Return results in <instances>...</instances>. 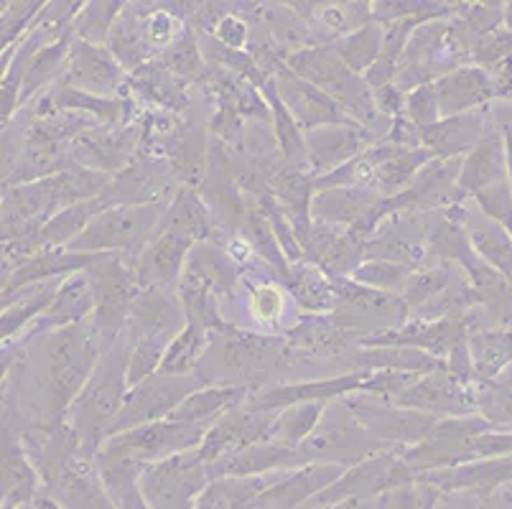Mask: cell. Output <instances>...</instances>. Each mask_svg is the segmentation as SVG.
Returning <instances> with one entry per match:
<instances>
[{"label": "cell", "mask_w": 512, "mask_h": 509, "mask_svg": "<svg viewBox=\"0 0 512 509\" xmlns=\"http://www.w3.org/2000/svg\"><path fill=\"white\" fill-rule=\"evenodd\" d=\"M273 82H276L278 95H281L283 105L288 107V112L293 115L296 125L301 128V133L324 128V125L355 123V120L349 118L347 112H344L327 92H321L319 87H314L311 82L296 77L286 64H281V67L276 69Z\"/></svg>", "instance_id": "obj_17"}, {"label": "cell", "mask_w": 512, "mask_h": 509, "mask_svg": "<svg viewBox=\"0 0 512 509\" xmlns=\"http://www.w3.org/2000/svg\"><path fill=\"white\" fill-rule=\"evenodd\" d=\"M413 268L398 263H388V260H365L360 268L352 273L355 283H362L367 288H375V291L385 293H403L408 278H411Z\"/></svg>", "instance_id": "obj_47"}, {"label": "cell", "mask_w": 512, "mask_h": 509, "mask_svg": "<svg viewBox=\"0 0 512 509\" xmlns=\"http://www.w3.org/2000/svg\"><path fill=\"white\" fill-rule=\"evenodd\" d=\"M64 278L57 280H46V283H36V286L23 288V291L29 293V296H23V293H16L11 298H3V324H0V334H3V347L11 344L21 329L29 324H34L41 314H44L46 308L51 306L57 291L62 288Z\"/></svg>", "instance_id": "obj_38"}, {"label": "cell", "mask_w": 512, "mask_h": 509, "mask_svg": "<svg viewBox=\"0 0 512 509\" xmlns=\"http://www.w3.org/2000/svg\"><path fill=\"white\" fill-rule=\"evenodd\" d=\"M57 112H77L87 118H97L102 125H130V112L133 105L123 97H95L77 90L64 79H59L36 107V118L57 115Z\"/></svg>", "instance_id": "obj_24"}, {"label": "cell", "mask_w": 512, "mask_h": 509, "mask_svg": "<svg viewBox=\"0 0 512 509\" xmlns=\"http://www.w3.org/2000/svg\"><path fill=\"white\" fill-rule=\"evenodd\" d=\"M95 293H92L90 280H87V273H74L67 275L62 283V288L57 291L51 306L46 308L44 314L34 321V329L36 334L41 331H57L64 329V326H74V324H82V321L92 319L95 316Z\"/></svg>", "instance_id": "obj_29"}, {"label": "cell", "mask_w": 512, "mask_h": 509, "mask_svg": "<svg viewBox=\"0 0 512 509\" xmlns=\"http://www.w3.org/2000/svg\"><path fill=\"white\" fill-rule=\"evenodd\" d=\"M362 255H365V260H388V263L408 265L413 270L434 263L421 235V227L416 222V214L408 212L390 214L377 227L375 235L362 245Z\"/></svg>", "instance_id": "obj_19"}, {"label": "cell", "mask_w": 512, "mask_h": 509, "mask_svg": "<svg viewBox=\"0 0 512 509\" xmlns=\"http://www.w3.org/2000/svg\"><path fill=\"white\" fill-rule=\"evenodd\" d=\"M421 133L423 148L434 151L436 158H459L462 153H472L474 146L484 135V118L482 112H467V115H456V118H444L439 123L418 128Z\"/></svg>", "instance_id": "obj_31"}, {"label": "cell", "mask_w": 512, "mask_h": 509, "mask_svg": "<svg viewBox=\"0 0 512 509\" xmlns=\"http://www.w3.org/2000/svg\"><path fill=\"white\" fill-rule=\"evenodd\" d=\"M347 469L349 466L342 464L314 461V464L286 471L271 489L260 494L255 509H304L311 499L327 492L337 479H342Z\"/></svg>", "instance_id": "obj_22"}, {"label": "cell", "mask_w": 512, "mask_h": 509, "mask_svg": "<svg viewBox=\"0 0 512 509\" xmlns=\"http://www.w3.org/2000/svg\"><path fill=\"white\" fill-rule=\"evenodd\" d=\"M299 451L304 454V459L309 464H314V461H327V464L355 466L360 461L370 459V456L388 451V446L377 441L362 426L344 400H334V403L327 405V410L321 415V423L306 438V443Z\"/></svg>", "instance_id": "obj_6"}, {"label": "cell", "mask_w": 512, "mask_h": 509, "mask_svg": "<svg viewBox=\"0 0 512 509\" xmlns=\"http://www.w3.org/2000/svg\"><path fill=\"white\" fill-rule=\"evenodd\" d=\"M329 403H296L288 408L278 410L276 420H273L271 431L265 441L276 443V446L286 448H301L306 438L316 431L321 423V415L327 410Z\"/></svg>", "instance_id": "obj_42"}, {"label": "cell", "mask_w": 512, "mask_h": 509, "mask_svg": "<svg viewBox=\"0 0 512 509\" xmlns=\"http://www.w3.org/2000/svg\"><path fill=\"white\" fill-rule=\"evenodd\" d=\"M141 6H128L125 3L123 13L115 21L107 49L123 64V69L136 72L143 64L153 62V49L146 36V11H138Z\"/></svg>", "instance_id": "obj_36"}, {"label": "cell", "mask_w": 512, "mask_h": 509, "mask_svg": "<svg viewBox=\"0 0 512 509\" xmlns=\"http://www.w3.org/2000/svg\"><path fill=\"white\" fill-rule=\"evenodd\" d=\"M337 291V306L329 319L342 329L360 336L388 334L411 321V308L398 293H385L355 283L352 278H332Z\"/></svg>", "instance_id": "obj_5"}, {"label": "cell", "mask_w": 512, "mask_h": 509, "mask_svg": "<svg viewBox=\"0 0 512 509\" xmlns=\"http://www.w3.org/2000/svg\"><path fill=\"white\" fill-rule=\"evenodd\" d=\"M214 39L232 51H245L250 46V23L237 11H230L214 28Z\"/></svg>", "instance_id": "obj_51"}, {"label": "cell", "mask_w": 512, "mask_h": 509, "mask_svg": "<svg viewBox=\"0 0 512 509\" xmlns=\"http://www.w3.org/2000/svg\"><path fill=\"white\" fill-rule=\"evenodd\" d=\"M502 184V148L497 135H482L474 151L464 158L459 174V191L462 196L482 194L492 186Z\"/></svg>", "instance_id": "obj_39"}, {"label": "cell", "mask_w": 512, "mask_h": 509, "mask_svg": "<svg viewBox=\"0 0 512 509\" xmlns=\"http://www.w3.org/2000/svg\"><path fill=\"white\" fill-rule=\"evenodd\" d=\"M207 387V382L194 372V375L171 377V375H153L143 380L141 385L130 387L125 395V405L120 410L118 420H115L113 433L130 431V428L146 426V423H156V420H166L189 395Z\"/></svg>", "instance_id": "obj_11"}, {"label": "cell", "mask_w": 512, "mask_h": 509, "mask_svg": "<svg viewBox=\"0 0 512 509\" xmlns=\"http://www.w3.org/2000/svg\"><path fill=\"white\" fill-rule=\"evenodd\" d=\"M143 135V125H95L79 133L69 151L77 166L97 174L120 176L136 158Z\"/></svg>", "instance_id": "obj_14"}, {"label": "cell", "mask_w": 512, "mask_h": 509, "mask_svg": "<svg viewBox=\"0 0 512 509\" xmlns=\"http://www.w3.org/2000/svg\"><path fill=\"white\" fill-rule=\"evenodd\" d=\"M286 67L296 77L306 79L321 92H327L349 118L365 128L377 130V123L383 115L377 112L375 90L365 82V77L355 74L347 64L339 59L334 46H306L301 51H293L286 56ZM380 135V133H377ZM383 138V135H380Z\"/></svg>", "instance_id": "obj_3"}, {"label": "cell", "mask_w": 512, "mask_h": 509, "mask_svg": "<svg viewBox=\"0 0 512 509\" xmlns=\"http://www.w3.org/2000/svg\"><path fill=\"white\" fill-rule=\"evenodd\" d=\"M169 199L148 204H120L97 214L82 235L67 247L72 252H115L123 255L130 265L156 237L158 224L164 217Z\"/></svg>", "instance_id": "obj_4"}, {"label": "cell", "mask_w": 512, "mask_h": 509, "mask_svg": "<svg viewBox=\"0 0 512 509\" xmlns=\"http://www.w3.org/2000/svg\"><path fill=\"white\" fill-rule=\"evenodd\" d=\"M105 209H110L105 196H97V199H87V202H79L67 207L64 212L54 214L49 222L44 224L39 240L41 247H69L74 240H77L82 232L90 227L92 219L97 214H102Z\"/></svg>", "instance_id": "obj_40"}, {"label": "cell", "mask_w": 512, "mask_h": 509, "mask_svg": "<svg viewBox=\"0 0 512 509\" xmlns=\"http://www.w3.org/2000/svg\"><path fill=\"white\" fill-rule=\"evenodd\" d=\"M46 3H3V51L16 44L18 36L29 34Z\"/></svg>", "instance_id": "obj_49"}, {"label": "cell", "mask_w": 512, "mask_h": 509, "mask_svg": "<svg viewBox=\"0 0 512 509\" xmlns=\"http://www.w3.org/2000/svg\"><path fill=\"white\" fill-rule=\"evenodd\" d=\"M85 273L97 303L92 319H95L102 342L113 347L128 329L130 301L138 291L133 265L115 252H97Z\"/></svg>", "instance_id": "obj_7"}, {"label": "cell", "mask_w": 512, "mask_h": 509, "mask_svg": "<svg viewBox=\"0 0 512 509\" xmlns=\"http://www.w3.org/2000/svg\"><path fill=\"white\" fill-rule=\"evenodd\" d=\"M436 97H439L441 120L467 115L474 107L490 100L497 92L490 74L479 67H459L454 72L444 74L434 82Z\"/></svg>", "instance_id": "obj_27"}, {"label": "cell", "mask_w": 512, "mask_h": 509, "mask_svg": "<svg viewBox=\"0 0 512 509\" xmlns=\"http://www.w3.org/2000/svg\"><path fill=\"white\" fill-rule=\"evenodd\" d=\"M248 311L258 324H281L286 314V291L276 283H260V286L248 288Z\"/></svg>", "instance_id": "obj_48"}, {"label": "cell", "mask_w": 512, "mask_h": 509, "mask_svg": "<svg viewBox=\"0 0 512 509\" xmlns=\"http://www.w3.org/2000/svg\"><path fill=\"white\" fill-rule=\"evenodd\" d=\"M400 408L436 415V418H462L477 408V398L459 380H454L449 367L421 375L400 398L393 400Z\"/></svg>", "instance_id": "obj_18"}, {"label": "cell", "mask_w": 512, "mask_h": 509, "mask_svg": "<svg viewBox=\"0 0 512 509\" xmlns=\"http://www.w3.org/2000/svg\"><path fill=\"white\" fill-rule=\"evenodd\" d=\"M95 255L90 252H72L67 247H44L31 260L21 265L8 280H3V298L23 291V288L46 283V280L67 278V275L82 273L92 263Z\"/></svg>", "instance_id": "obj_28"}, {"label": "cell", "mask_w": 512, "mask_h": 509, "mask_svg": "<svg viewBox=\"0 0 512 509\" xmlns=\"http://www.w3.org/2000/svg\"><path fill=\"white\" fill-rule=\"evenodd\" d=\"M102 359V336L95 319L51 331L46 342L44 380L54 420L72 410Z\"/></svg>", "instance_id": "obj_2"}, {"label": "cell", "mask_w": 512, "mask_h": 509, "mask_svg": "<svg viewBox=\"0 0 512 509\" xmlns=\"http://www.w3.org/2000/svg\"><path fill=\"white\" fill-rule=\"evenodd\" d=\"M207 431L209 428L204 426H186V423H176V420H156V423H146V426L110 436L100 446L97 456L128 459L148 466L169 459V456L199 448Z\"/></svg>", "instance_id": "obj_9"}, {"label": "cell", "mask_w": 512, "mask_h": 509, "mask_svg": "<svg viewBox=\"0 0 512 509\" xmlns=\"http://www.w3.org/2000/svg\"><path fill=\"white\" fill-rule=\"evenodd\" d=\"M186 326L184 306L171 288H138L130 301L128 331L133 339H174Z\"/></svg>", "instance_id": "obj_21"}, {"label": "cell", "mask_w": 512, "mask_h": 509, "mask_svg": "<svg viewBox=\"0 0 512 509\" xmlns=\"http://www.w3.org/2000/svg\"><path fill=\"white\" fill-rule=\"evenodd\" d=\"M319 509H372V502H365V499H344V502L329 504V507Z\"/></svg>", "instance_id": "obj_54"}, {"label": "cell", "mask_w": 512, "mask_h": 509, "mask_svg": "<svg viewBox=\"0 0 512 509\" xmlns=\"http://www.w3.org/2000/svg\"><path fill=\"white\" fill-rule=\"evenodd\" d=\"M385 41V26L383 23H367V26L357 28L355 34L344 36V39L334 41V51L339 54L344 64L355 74L365 77L372 67L377 64L380 54H383Z\"/></svg>", "instance_id": "obj_44"}, {"label": "cell", "mask_w": 512, "mask_h": 509, "mask_svg": "<svg viewBox=\"0 0 512 509\" xmlns=\"http://www.w3.org/2000/svg\"><path fill=\"white\" fill-rule=\"evenodd\" d=\"M250 390L235 385H207L184 400L166 420L186 423V426L212 428L222 415L248 400Z\"/></svg>", "instance_id": "obj_33"}, {"label": "cell", "mask_w": 512, "mask_h": 509, "mask_svg": "<svg viewBox=\"0 0 512 509\" xmlns=\"http://www.w3.org/2000/svg\"><path fill=\"white\" fill-rule=\"evenodd\" d=\"M309 461L304 459L299 448L276 446L271 441H260L250 448H242L237 454L225 456L217 464L209 466V479H222V476H265L276 474L281 469H299Z\"/></svg>", "instance_id": "obj_26"}, {"label": "cell", "mask_w": 512, "mask_h": 509, "mask_svg": "<svg viewBox=\"0 0 512 509\" xmlns=\"http://www.w3.org/2000/svg\"><path fill=\"white\" fill-rule=\"evenodd\" d=\"M456 275L459 273H456L454 263H449V260H434V263L413 270L400 296H403V301L408 303V308H411L413 314V311L421 308L423 303H428L434 296H439L441 291H446Z\"/></svg>", "instance_id": "obj_45"}, {"label": "cell", "mask_w": 512, "mask_h": 509, "mask_svg": "<svg viewBox=\"0 0 512 509\" xmlns=\"http://www.w3.org/2000/svg\"><path fill=\"white\" fill-rule=\"evenodd\" d=\"M125 3H85L74 21V36L95 46H107L110 31L123 13Z\"/></svg>", "instance_id": "obj_46"}, {"label": "cell", "mask_w": 512, "mask_h": 509, "mask_svg": "<svg viewBox=\"0 0 512 509\" xmlns=\"http://www.w3.org/2000/svg\"><path fill=\"white\" fill-rule=\"evenodd\" d=\"M209 344H212V336H209L207 329H202V326L197 324H186L184 329L171 339L158 375H194V372L199 370V364H202L204 354H207Z\"/></svg>", "instance_id": "obj_41"}, {"label": "cell", "mask_w": 512, "mask_h": 509, "mask_svg": "<svg viewBox=\"0 0 512 509\" xmlns=\"http://www.w3.org/2000/svg\"><path fill=\"white\" fill-rule=\"evenodd\" d=\"M283 280H286L288 291L293 293L296 303L309 314L329 316L337 306V291H334L332 278L309 260L288 265Z\"/></svg>", "instance_id": "obj_37"}, {"label": "cell", "mask_w": 512, "mask_h": 509, "mask_svg": "<svg viewBox=\"0 0 512 509\" xmlns=\"http://www.w3.org/2000/svg\"><path fill=\"white\" fill-rule=\"evenodd\" d=\"M39 487V471L31 464L23 438L16 436L13 423L3 420V504L21 507L34 502Z\"/></svg>", "instance_id": "obj_32"}, {"label": "cell", "mask_w": 512, "mask_h": 509, "mask_svg": "<svg viewBox=\"0 0 512 509\" xmlns=\"http://www.w3.org/2000/svg\"><path fill=\"white\" fill-rule=\"evenodd\" d=\"M342 400L362 426L388 448L418 446L439 423L436 415L400 408V405L380 400L375 395H355V398Z\"/></svg>", "instance_id": "obj_13"}, {"label": "cell", "mask_w": 512, "mask_h": 509, "mask_svg": "<svg viewBox=\"0 0 512 509\" xmlns=\"http://www.w3.org/2000/svg\"><path fill=\"white\" fill-rule=\"evenodd\" d=\"M372 509H423L421 489L416 482L390 489L372 502Z\"/></svg>", "instance_id": "obj_52"}, {"label": "cell", "mask_w": 512, "mask_h": 509, "mask_svg": "<svg viewBox=\"0 0 512 509\" xmlns=\"http://www.w3.org/2000/svg\"><path fill=\"white\" fill-rule=\"evenodd\" d=\"M484 431H487V423L482 418H439L434 431L418 446L403 448V459L416 476L469 464L474 459V441L484 436Z\"/></svg>", "instance_id": "obj_12"}, {"label": "cell", "mask_w": 512, "mask_h": 509, "mask_svg": "<svg viewBox=\"0 0 512 509\" xmlns=\"http://www.w3.org/2000/svg\"><path fill=\"white\" fill-rule=\"evenodd\" d=\"M62 79L95 97H115V92H120L128 84V74H125L123 64L113 56V51L107 46H95L79 39H74L67 72Z\"/></svg>", "instance_id": "obj_20"}, {"label": "cell", "mask_w": 512, "mask_h": 509, "mask_svg": "<svg viewBox=\"0 0 512 509\" xmlns=\"http://www.w3.org/2000/svg\"><path fill=\"white\" fill-rule=\"evenodd\" d=\"M431 161H436L434 151H428V148H413V151H408L406 148V151H400L398 156L390 158V161L377 171L372 189L383 196V199H393V196L403 194V191L413 184V179H416Z\"/></svg>", "instance_id": "obj_43"}, {"label": "cell", "mask_w": 512, "mask_h": 509, "mask_svg": "<svg viewBox=\"0 0 512 509\" xmlns=\"http://www.w3.org/2000/svg\"><path fill=\"white\" fill-rule=\"evenodd\" d=\"M406 100L408 95L403 90H400L398 84L390 82L385 84V87H380V90H375V105H377V112L383 115V118H400L403 112H406Z\"/></svg>", "instance_id": "obj_53"}, {"label": "cell", "mask_w": 512, "mask_h": 509, "mask_svg": "<svg viewBox=\"0 0 512 509\" xmlns=\"http://www.w3.org/2000/svg\"><path fill=\"white\" fill-rule=\"evenodd\" d=\"M304 140L311 174L319 179V176L332 174L337 168L347 166L349 161H355L360 153H365L367 148H372L377 140L383 138L360 123H342L309 130Z\"/></svg>", "instance_id": "obj_16"}, {"label": "cell", "mask_w": 512, "mask_h": 509, "mask_svg": "<svg viewBox=\"0 0 512 509\" xmlns=\"http://www.w3.org/2000/svg\"><path fill=\"white\" fill-rule=\"evenodd\" d=\"M3 509H18V507H11V504H3Z\"/></svg>", "instance_id": "obj_55"}, {"label": "cell", "mask_w": 512, "mask_h": 509, "mask_svg": "<svg viewBox=\"0 0 512 509\" xmlns=\"http://www.w3.org/2000/svg\"><path fill=\"white\" fill-rule=\"evenodd\" d=\"M383 196L370 186H332L316 191L311 199V219L332 227H355L372 209L380 207Z\"/></svg>", "instance_id": "obj_25"}, {"label": "cell", "mask_w": 512, "mask_h": 509, "mask_svg": "<svg viewBox=\"0 0 512 509\" xmlns=\"http://www.w3.org/2000/svg\"><path fill=\"white\" fill-rule=\"evenodd\" d=\"M403 115H406L416 128H428V125L439 123L441 110L434 84H426V87L413 90L406 100V112H403Z\"/></svg>", "instance_id": "obj_50"}, {"label": "cell", "mask_w": 512, "mask_h": 509, "mask_svg": "<svg viewBox=\"0 0 512 509\" xmlns=\"http://www.w3.org/2000/svg\"><path fill=\"white\" fill-rule=\"evenodd\" d=\"M179 235L192 242H209L214 235L212 209L204 202V196L197 194L192 186H181L174 199L166 207L156 235Z\"/></svg>", "instance_id": "obj_30"}, {"label": "cell", "mask_w": 512, "mask_h": 509, "mask_svg": "<svg viewBox=\"0 0 512 509\" xmlns=\"http://www.w3.org/2000/svg\"><path fill=\"white\" fill-rule=\"evenodd\" d=\"M416 479L418 476L413 474V469L403 459V448H388L383 454H375L370 459L360 461V464L349 466L342 479H337L327 492H321L319 497L311 499L304 509L329 507V504L344 502V499L375 502L377 497H383L390 489L413 484Z\"/></svg>", "instance_id": "obj_10"}, {"label": "cell", "mask_w": 512, "mask_h": 509, "mask_svg": "<svg viewBox=\"0 0 512 509\" xmlns=\"http://www.w3.org/2000/svg\"><path fill=\"white\" fill-rule=\"evenodd\" d=\"M281 471L265 476H222L212 479L194 509H255V502L265 489L281 479Z\"/></svg>", "instance_id": "obj_35"}, {"label": "cell", "mask_w": 512, "mask_h": 509, "mask_svg": "<svg viewBox=\"0 0 512 509\" xmlns=\"http://www.w3.org/2000/svg\"><path fill=\"white\" fill-rule=\"evenodd\" d=\"M197 242L186 240L179 235H156L148 242L146 250L133 260V278L138 288L179 286L181 275H184L189 252Z\"/></svg>", "instance_id": "obj_23"}, {"label": "cell", "mask_w": 512, "mask_h": 509, "mask_svg": "<svg viewBox=\"0 0 512 509\" xmlns=\"http://www.w3.org/2000/svg\"><path fill=\"white\" fill-rule=\"evenodd\" d=\"M128 90L146 97L156 107L166 112H184L189 107V95H186V82H181L161 59L143 64L141 69L128 77Z\"/></svg>", "instance_id": "obj_34"}, {"label": "cell", "mask_w": 512, "mask_h": 509, "mask_svg": "<svg viewBox=\"0 0 512 509\" xmlns=\"http://www.w3.org/2000/svg\"><path fill=\"white\" fill-rule=\"evenodd\" d=\"M276 415L278 410H255L248 408L245 403L232 408L204 436L202 446H199L204 464L212 466L220 459H225V456H232L242 451V448H250L255 443L265 441Z\"/></svg>", "instance_id": "obj_15"}, {"label": "cell", "mask_w": 512, "mask_h": 509, "mask_svg": "<svg viewBox=\"0 0 512 509\" xmlns=\"http://www.w3.org/2000/svg\"><path fill=\"white\" fill-rule=\"evenodd\" d=\"M209 482V466L199 448H192L148 464L138 479V489L148 509H194Z\"/></svg>", "instance_id": "obj_8"}, {"label": "cell", "mask_w": 512, "mask_h": 509, "mask_svg": "<svg viewBox=\"0 0 512 509\" xmlns=\"http://www.w3.org/2000/svg\"><path fill=\"white\" fill-rule=\"evenodd\" d=\"M133 349V336L125 329L113 347H107V354L97 364L95 375L87 382L85 392L79 395L77 403L69 410L72 431L77 433L82 451L87 456H97L102 443L113 433L115 420L125 405L128 395V359Z\"/></svg>", "instance_id": "obj_1"}]
</instances>
